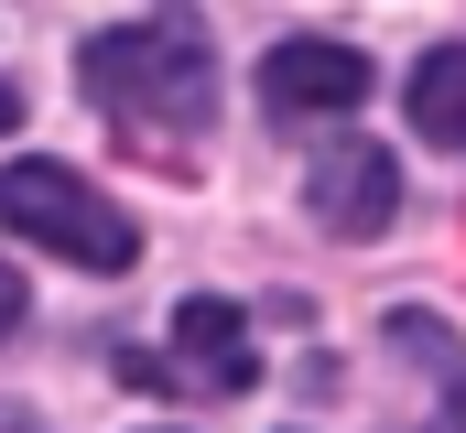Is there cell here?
Listing matches in <instances>:
<instances>
[{"label":"cell","mask_w":466,"mask_h":433,"mask_svg":"<svg viewBox=\"0 0 466 433\" xmlns=\"http://www.w3.org/2000/svg\"><path fill=\"white\" fill-rule=\"evenodd\" d=\"M76 87L109 108L130 141H152V130H196L207 108H218V55H207V22H109V33H87V55H76Z\"/></svg>","instance_id":"1"},{"label":"cell","mask_w":466,"mask_h":433,"mask_svg":"<svg viewBox=\"0 0 466 433\" xmlns=\"http://www.w3.org/2000/svg\"><path fill=\"white\" fill-rule=\"evenodd\" d=\"M0 216H11L33 249L76 260V271H130V260H141V227H130L87 174H66V163H11V174H0Z\"/></svg>","instance_id":"2"},{"label":"cell","mask_w":466,"mask_h":433,"mask_svg":"<svg viewBox=\"0 0 466 433\" xmlns=\"http://www.w3.org/2000/svg\"><path fill=\"white\" fill-rule=\"evenodd\" d=\"M369 98V55L337 44V33H293V44H271V65H260V108L271 119H337V108Z\"/></svg>","instance_id":"3"},{"label":"cell","mask_w":466,"mask_h":433,"mask_svg":"<svg viewBox=\"0 0 466 433\" xmlns=\"http://www.w3.org/2000/svg\"><path fill=\"white\" fill-rule=\"evenodd\" d=\"M315 206H326V227H348V238H380L401 216V163L380 141H337L315 163Z\"/></svg>","instance_id":"4"},{"label":"cell","mask_w":466,"mask_h":433,"mask_svg":"<svg viewBox=\"0 0 466 433\" xmlns=\"http://www.w3.org/2000/svg\"><path fill=\"white\" fill-rule=\"evenodd\" d=\"M174 347H185V368H196V390H249V325H238V304H218V293H196L185 315H174Z\"/></svg>","instance_id":"5"},{"label":"cell","mask_w":466,"mask_h":433,"mask_svg":"<svg viewBox=\"0 0 466 433\" xmlns=\"http://www.w3.org/2000/svg\"><path fill=\"white\" fill-rule=\"evenodd\" d=\"M412 130L445 141V152L466 163V44H434V55L412 65Z\"/></svg>","instance_id":"6"},{"label":"cell","mask_w":466,"mask_h":433,"mask_svg":"<svg viewBox=\"0 0 466 433\" xmlns=\"http://www.w3.org/2000/svg\"><path fill=\"white\" fill-rule=\"evenodd\" d=\"M11 325H22V271L0 260V336H11Z\"/></svg>","instance_id":"7"},{"label":"cell","mask_w":466,"mask_h":433,"mask_svg":"<svg viewBox=\"0 0 466 433\" xmlns=\"http://www.w3.org/2000/svg\"><path fill=\"white\" fill-rule=\"evenodd\" d=\"M11 119H22V98H11V87H0V130H11Z\"/></svg>","instance_id":"8"},{"label":"cell","mask_w":466,"mask_h":433,"mask_svg":"<svg viewBox=\"0 0 466 433\" xmlns=\"http://www.w3.org/2000/svg\"><path fill=\"white\" fill-rule=\"evenodd\" d=\"M456 433H466V390H456Z\"/></svg>","instance_id":"9"}]
</instances>
